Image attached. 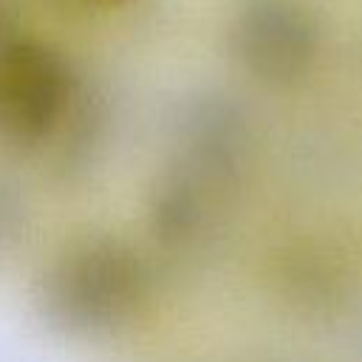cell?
Instances as JSON below:
<instances>
[{"label": "cell", "instance_id": "cell-1", "mask_svg": "<svg viewBox=\"0 0 362 362\" xmlns=\"http://www.w3.org/2000/svg\"><path fill=\"white\" fill-rule=\"evenodd\" d=\"M320 31L297 0H243L232 20L238 62L269 85H291L308 74Z\"/></svg>", "mask_w": 362, "mask_h": 362}, {"label": "cell", "instance_id": "cell-2", "mask_svg": "<svg viewBox=\"0 0 362 362\" xmlns=\"http://www.w3.org/2000/svg\"><path fill=\"white\" fill-rule=\"evenodd\" d=\"M65 59L25 37L0 45V133L17 141L42 139L71 102Z\"/></svg>", "mask_w": 362, "mask_h": 362}, {"label": "cell", "instance_id": "cell-3", "mask_svg": "<svg viewBox=\"0 0 362 362\" xmlns=\"http://www.w3.org/2000/svg\"><path fill=\"white\" fill-rule=\"evenodd\" d=\"M136 266L119 252H88L71 260L54 288V314L71 328L110 325L133 300Z\"/></svg>", "mask_w": 362, "mask_h": 362}, {"label": "cell", "instance_id": "cell-4", "mask_svg": "<svg viewBox=\"0 0 362 362\" xmlns=\"http://www.w3.org/2000/svg\"><path fill=\"white\" fill-rule=\"evenodd\" d=\"M20 37V8L17 0H0V45Z\"/></svg>", "mask_w": 362, "mask_h": 362}, {"label": "cell", "instance_id": "cell-5", "mask_svg": "<svg viewBox=\"0 0 362 362\" xmlns=\"http://www.w3.org/2000/svg\"><path fill=\"white\" fill-rule=\"evenodd\" d=\"M59 3H68V6H79V8H93V11H107V8H119V6H127L130 0H59Z\"/></svg>", "mask_w": 362, "mask_h": 362}]
</instances>
